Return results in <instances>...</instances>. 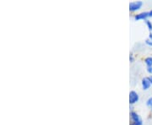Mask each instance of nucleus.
<instances>
[{
  "label": "nucleus",
  "instance_id": "nucleus-1",
  "mask_svg": "<svg viewBox=\"0 0 152 125\" xmlns=\"http://www.w3.org/2000/svg\"><path fill=\"white\" fill-rule=\"evenodd\" d=\"M129 125H143L141 118L135 112L130 113V124Z\"/></svg>",
  "mask_w": 152,
  "mask_h": 125
},
{
  "label": "nucleus",
  "instance_id": "nucleus-2",
  "mask_svg": "<svg viewBox=\"0 0 152 125\" xmlns=\"http://www.w3.org/2000/svg\"><path fill=\"white\" fill-rule=\"evenodd\" d=\"M143 5V2L141 1H136V2H132L129 4V10L136 11L140 10Z\"/></svg>",
  "mask_w": 152,
  "mask_h": 125
},
{
  "label": "nucleus",
  "instance_id": "nucleus-3",
  "mask_svg": "<svg viewBox=\"0 0 152 125\" xmlns=\"http://www.w3.org/2000/svg\"><path fill=\"white\" fill-rule=\"evenodd\" d=\"M138 101H139V95L134 91H130V93H129V103L132 105V104L136 103Z\"/></svg>",
  "mask_w": 152,
  "mask_h": 125
},
{
  "label": "nucleus",
  "instance_id": "nucleus-4",
  "mask_svg": "<svg viewBox=\"0 0 152 125\" xmlns=\"http://www.w3.org/2000/svg\"><path fill=\"white\" fill-rule=\"evenodd\" d=\"M142 87H143V89L144 90H148L150 86H151V82L150 80V78H144L143 80H142Z\"/></svg>",
  "mask_w": 152,
  "mask_h": 125
},
{
  "label": "nucleus",
  "instance_id": "nucleus-5",
  "mask_svg": "<svg viewBox=\"0 0 152 125\" xmlns=\"http://www.w3.org/2000/svg\"><path fill=\"white\" fill-rule=\"evenodd\" d=\"M147 17H149V12H143L139 15H136L134 16V20H145Z\"/></svg>",
  "mask_w": 152,
  "mask_h": 125
},
{
  "label": "nucleus",
  "instance_id": "nucleus-6",
  "mask_svg": "<svg viewBox=\"0 0 152 125\" xmlns=\"http://www.w3.org/2000/svg\"><path fill=\"white\" fill-rule=\"evenodd\" d=\"M145 62L146 64L147 67H151L152 66V58L151 57H148L145 59Z\"/></svg>",
  "mask_w": 152,
  "mask_h": 125
},
{
  "label": "nucleus",
  "instance_id": "nucleus-7",
  "mask_svg": "<svg viewBox=\"0 0 152 125\" xmlns=\"http://www.w3.org/2000/svg\"><path fill=\"white\" fill-rule=\"evenodd\" d=\"M146 104H147V106H148V107L152 110V97L149 98V99L147 100Z\"/></svg>",
  "mask_w": 152,
  "mask_h": 125
},
{
  "label": "nucleus",
  "instance_id": "nucleus-8",
  "mask_svg": "<svg viewBox=\"0 0 152 125\" xmlns=\"http://www.w3.org/2000/svg\"><path fill=\"white\" fill-rule=\"evenodd\" d=\"M146 25L147 26H148V29L151 31H152V23L150 20H146Z\"/></svg>",
  "mask_w": 152,
  "mask_h": 125
},
{
  "label": "nucleus",
  "instance_id": "nucleus-9",
  "mask_svg": "<svg viewBox=\"0 0 152 125\" xmlns=\"http://www.w3.org/2000/svg\"><path fill=\"white\" fill-rule=\"evenodd\" d=\"M145 43H146L147 45H149V46L152 47V41H151V40L148 39V40H146V41H145Z\"/></svg>",
  "mask_w": 152,
  "mask_h": 125
},
{
  "label": "nucleus",
  "instance_id": "nucleus-10",
  "mask_svg": "<svg viewBox=\"0 0 152 125\" xmlns=\"http://www.w3.org/2000/svg\"><path fill=\"white\" fill-rule=\"evenodd\" d=\"M147 71H148V73L152 74V66L151 67H147Z\"/></svg>",
  "mask_w": 152,
  "mask_h": 125
},
{
  "label": "nucleus",
  "instance_id": "nucleus-11",
  "mask_svg": "<svg viewBox=\"0 0 152 125\" xmlns=\"http://www.w3.org/2000/svg\"><path fill=\"white\" fill-rule=\"evenodd\" d=\"M129 60H130V62H134V57H133V54L131 53L130 56H129Z\"/></svg>",
  "mask_w": 152,
  "mask_h": 125
},
{
  "label": "nucleus",
  "instance_id": "nucleus-12",
  "mask_svg": "<svg viewBox=\"0 0 152 125\" xmlns=\"http://www.w3.org/2000/svg\"><path fill=\"white\" fill-rule=\"evenodd\" d=\"M149 38H150V40H151L152 41V32L150 33V35H149Z\"/></svg>",
  "mask_w": 152,
  "mask_h": 125
},
{
  "label": "nucleus",
  "instance_id": "nucleus-13",
  "mask_svg": "<svg viewBox=\"0 0 152 125\" xmlns=\"http://www.w3.org/2000/svg\"><path fill=\"white\" fill-rule=\"evenodd\" d=\"M149 17H152V10L149 11Z\"/></svg>",
  "mask_w": 152,
  "mask_h": 125
},
{
  "label": "nucleus",
  "instance_id": "nucleus-14",
  "mask_svg": "<svg viewBox=\"0 0 152 125\" xmlns=\"http://www.w3.org/2000/svg\"><path fill=\"white\" fill-rule=\"evenodd\" d=\"M150 80H151V85H152V77H151V78H150Z\"/></svg>",
  "mask_w": 152,
  "mask_h": 125
}]
</instances>
